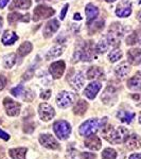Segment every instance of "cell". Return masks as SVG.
Segmentation results:
<instances>
[{
    "label": "cell",
    "mask_w": 141,
    "mask_h": 159,
    "mask_svg": "<svg viewBox=\"0 0 141 159\" xmlns=\"http://www.w3.org/2000/svg\"><path fill=\"white\" fill-rule=\"evenodd\" d=\"M127 61L130 65L137 66L141 64V49L140 48H132L127 51Z\"/></svg>",
    "instance_id": "cell-18"
},
{
    "label": "cell",
    "mask_w": 141,
    "mask_h": 159,
    "mask_svg": "<svg viewBox=\"0 0 141 159\" xmlns=\"http://www.w3.org/2000/svg\"><path fill=\"white\" fill-rule=\"evenodd\" d=\"M73 19L74 20H82V16L80 13H75V14L73 15Z\"/></svg>",
    "instance_id": "cell-48"
},
{
    "label": "cell",
    "mask_w": 141,
    "mask_h": 159,
    "mask_svg": "<svg viewBox=\"0 0 141 159\" xmlns=\"http://www.w3.org/2000/svg\"><path fill=\"white\" fill-rule=\"evenodd\" d=\"M114 1H116V0H106V2H108V3H111Z\"/></svg>",
    "instance_id": "cell-52"
},
{
    "label": "cell",
    "mask_w": 141,
    "mask_h": 159,
    "mask_svg": "<svg viewBox=\"0 0 141 159\" xmlns=\"http://www.w3.org/2000/svg\"><path fill=\"white\" fill-rule=\"evenodd\" d=\"M138 121H139V123L141 124V111H140V114H139V118H138Z\"/></svg>",
    "instance_id": "cell-51"
},
{
    "label": "cell",
    "mask_w": 141,
    "mask_h": 159,
    "mask_svg": "<svg viewBox=\"0 0 141 159\" xmlns=\"http://www.w3.org/2000/svg\"><path fill=\"white\" fill-rule=\"evenodd\" d=\"M7 80L4 75H0V91L3 90L7 86Z\"/></svg>",
    "instance_id": "cell-43"
},
{
    "label": "cell",
    "mask_w": 141,
    "mask_h": 159,
    "mask_svg": "<svg viewBox=\"0 0 141 159\" xmlns=\"http://www.w3.org/2000/svg\"><path fill=\"white\" fill-rule=\"evenodd\" d=\"M137 43V39H136V34L135 32H133L132 34H130L129 36L126 37V45L129 46H134Z\"/></svg>",
    "instance_id": "cell-41"
},
{
    "label": "cell",
    "mask_w": 141,
    "mask_h": 159,
    "mask_svg": "<svg viewBox=\"0 0 141 159\" xmlns=\"http://www.w3.org/2000/svg\"><path fill=\"white\" fill-rule=\"evenodd\" d=\"M17 61V55L15 53H10L4 56L3 58V66L7 69H11L12 67H14V65L16 64Z\"/></svg>",
    "instance_id": "cell-34"
},
{
    "label": "cell",
    "mask_w": 141,
    "mask_h": 159,
    "mask_svg": "<svg viewBox=\"0 0 141 159\" xmlns=\"http://www.w3.org/2000/svg\"><path fill=\"white\" fill-rule=\"evenodd\" d=\"M0 138H1L2 140H4V141H7L10 139V135L7 134V133L4 132V130H2L1 129H0Z\"/></svg>",
    "instance_id": "cell-45"
},
{
    "label": "cell",
    "mask_w": 141,
    "mask_h": 159,
    "mask_svg": "<svg viewBox=\"0 0 141 159\" xmlns=\"http://www.w3.org/2000/svg\"><path fill=\"white\" fill-rule=\"evenodd\" d=\"M27 151V148H14L9 151V155L13 159H25Z\"/></svg>",
    "instance_id": "cell-30"
},
{
    "label": "cell",
    "mask_w": 141,
    "mask_h": 159,
    "mask_svg": "<svg viewBox=\"0 0 141 159\" xmlns=\"http://www.w3.org/2000/svg\"><path fill=\"white\" fill-rule=\"evenodd\" d=\"M64 49H65V47L64 46H55V47H52L51 49H49L47 53H46V58L47 60H54V58H57L58 56H61L63 54L64 52Z\"/></svg>",
    "instance_id": "cell-29"
},
{
    "label": "cell",
    "mask_w": 141,
    "mask_h": 159,
    "mask_svg": "<svg viewBox=\"0 0 141 159\" xmlns=\"http://www.w3.org/2000/svg\"><path fill=\"white\" fill-rule=\"evenodd\" d=\"M138 3H139V4H141V0H139V1H138Z\"/></svg>",
    "instance_id": "cell-54"
},
{
    "label": "cell",
    "mask_w": 141,
    "mask_h": 159,
    "mask_svg": "<svg viewBox=\"0 0 141 159\" xmlns=\"http://www.w3.org/2000/svg\"><path fill=\"white\" fill-rule=\"evenodd\" d=\"M68 7H69V4L66 3L65 6L63 7V9H61V15H60V19L61 20H64L66 17V14H67L68 12Z\"/></svg>",
    "instance_id": "cell-42"
},
{
    "label": "cell",
    "mask_w": 141,
    "mask_h": 159,
    "mask_svg": "<svg viewBox=\"0 0 141 159\" xmlns=\"http://www.w3.org/2000/svg\"><path fill=\"white\" fill-rule=\"evenodd\" d=\"M99 9L96 6H93L92 3H88L85 7V14L87 18V25H90L94 19L98 17L99 15Z\"/></svg>",
    "instance_id": "cell-22"
},
{
    "label": "cell",
    "mask_w": 141,
    "mask_h": 159,
    "mask_svg": "<svg viewBox=\"0 0 141 159\" xmlns=\"http://www.w3.org/2000/svg\"><path fill=\"white\" fill-rule=\"evenodd\" d=\"M137 19H138V21H139L140 24H141V11L137 14Z\"/></svg>",
    "instance_id": "cell-49"
},
{
    "label": "cell",
    "mask_w": 141,
    "mask_h": 159,
    "mask_svg": "<svg viewBox=\"0 0 141 159\" xmlns=\"http://www.w3.org/2000/svg\"><path fill=\"white\" fill-rule=\"evenodd\" d=\"M136 115L134 112H130V111H126V110H119L117 114V117L118 119L120 120L121 122L123 123H127V124H130V123H132V121L134 120Z\"/></svg>",
    "instance_id": "cell-31"
},
{
    "label": "cell",
    "mask_w": 141,
    "mask_h": 159,
    "mask_svg": "<svg viewBox=\"0 0 141 159\" xmlns=\"http://www.w3.org/2000/svg\"><path fill=\"white\" fill-rule=\"evenodd\" d=\"M68 83L70 84V86L72 87L74 90L79 91L85 85V78H84V74L81 71H75L73 72L72 75H69L67 79Z\"/></svg>",
    "instance_id": "cell-10"
},
{
    "label": "cell",
    "mask_w": 141,
    "mask_h": 159,
    "mask_svg": "<svg viewBox=\"0 0 141 159\" xmlns=\"http://www.w3.org/2000/svg\"><path fill=\"white\" fill-rule=\"evenodd\" d=\"M36 65H37V61L33 66L29 67V69H28V70L24 73V76H22V80H24V81H29V80L32 78L33 73H34V70H35V67H36Z\"/></svg>",
    "instance_id": "cell-38"
},
{
    "label": "cell",
    "mask_w": 141,
    "mask_h": 159,
    "mask_svg": "<svg viewBox=\"0 0 141 159\" xmlns=\"http://www.w3.org/2000/svg\"><path fill=\"white\" fill-rule=\"evenodd\" d=\"M66 157H67V159H94L96 158V155L92 153L79 152L75 148H69Z\"/></svg>",
    "instance_id": "cell-17"
},
{
    "label": "cell",
    "mask_w": 141,
    "mask_h": 159,
    "mask_svg": "<svg viewBox=\"0 0 141 159\" xmlns=\"http://www.w3.org/2000/svg\"><path fill=\"white\" fill-rule=\"evenodd\" d=\"M34 98H35V94H34V92H33L32 90L27 89V90L24 91V99L25 100V101L30 102V101H32Z\"/></svg>",
    "instance_id": "cell-40"
},
{
    "label": "cell",
    "mask_w": 141,
    "mask_h": 159,
    "mask_svg": "<svg viewBox=\"0 0 141 159\" xmlns=\"http://www.w3.org/2000/svg\"><path fill=\"white\" fill-rule=\"evenodd\" d=\"M102 87V84L98 81H92L91 83H89L87 87L84 90V94L88 98L89 100H93L97 97V94L99 93L100 89Z\"/></svg>",
    "instance_id": "cell-16"
},
{
    "label": "cell",
    "mask_w": 141,
    "mask_h": 159,
    "mask_svg": "<svg viewBox=\"0 0 141 159\" xmlns=\"http://www.w3.org/2000/svg\"><path fill=\"white\" fill-rule=\"evenodd\" d=\"M118 99V87L116 84H108L101 96V100L106 105H114Z\"/></svg>",
    "instance_id": "cell-6"
},
{
    "label": "cell",
    "mask_w": 141,
    "mask_h": 159,
    "mask_svg": "<svg viewBox=\"0 0 141 159\" xmlns=\"http://www.w3.org/2000/svg\"><path fill=\"white\" fill-rule=\"evenodd\" d=\"M104 28V20L103 19H99L97 20V21L92 22L91 25H89V34H94V33L97 32H100V31H102Z\"/></svg>",
    "instance_id": "cell-35"
},
{
    "label": "cell",
    "mask_w": 141,
    "mask_h": 159,
    "mask_svg": "<svg viewBox=\"0 0 141 159\" xmlns=\"http://www.w3.org/2000/svg\"><path fill=\"white\" fill-rule=\"evenodd\" d=\"M32 49H33V45L30 42L22 43L21 45L19 46L18 49H17V53H16L17 58L20 61L22 57H25V56H27L28 54H29L31 51H32Z\"/></svg>",
    "instance_id": "cell-27"
},
{
    "label": "cell",
    "mask_w": 141,
    "mask_h": 159,
    "mask_svg": "<svg viewBox=\"0 0 141 159\" xmlns=\"http://www.w3.org/2000/svg\"><path fill=\"white\" fill-rule=\"evenodd\" d=\"M107 123V118L104 117L102 119L99 118H93V119H88L84 123H82L79 127V133L83 137H89V136L96 135L99 130H102Z\"/></svg>",
    "instance_id": "cell-2"
},
{
    "label": "cell",
    "mask_w": 141,
    "mask_h": 159,
    "mask_svg": "<svg viewBox=\"0 0 141 159\" xmlns=\"http://www.w3.org/2000/svg\"><path fill=\"white\" fill-rule=\"evenodd\" d=\"M87 79L89 80H104L105 74L102 68L98 67V66H92L88 69L86 73Z\"/></svg>",
    "instance_id": "cell-24"
},
{
    "label": "cell",
    "mask_w": 141,
    "mask_h": 159,
    "mask_svg": "<svg viewBox=\"0 0 141 159\" xmlns=\"http://www.w3.org/2000/svg\"><path fill=\"white\" fill-rule=\"evenodd\" d=\"M85 147L87 148H89V150H91V151H99L102 147L101 139H100L98 136H96V135L86 137Z\"/></svg>",
    "instance_id": "cell-21"
},
{
    "label": "cell",
    "mask_w": 141,
    "mask_h": 159,
    "mask_svg": "<svg viewBox=\"0 0 141 159\" xmlns=\"http://www.w3.org/2000/svg\"><path fill=\"white\" fill-rule=\"evenodd\" d=\"M117 152L111 148H106L102 152V159H116Z\"/></svg>",
    "instance_id": "cell-37"
},
{
    "label": "cell",
    "mask_w": 141,
    "mask_h": 159,
    "mask_svg": "<svg viewBox=\"0 0 141 159\" xmlns=\"http://www.w3.org/2000/svg\"><path fill=\"white\" fill-rule=\"evenodd\" d=\"M132 14V3L129 0H123V1L119 2V4L116 7V15L118 17L121 18H125L129 17Z\"/></svg>",
    "instance_id": "cell-14"
},
{
    "label": "cell",
    "mask_w": 141,
    "mask_h": 159,
    "mask_svg": "<svg viewBox=\"0 0 141 159\" xmlns=\"http://www.w3.org/2000/svg\"><path fill=\"white\" fill-rule=\"evenodd\" d=\"M38 115L43 122H48L52 120L55 116L54 108L48 103H42L38 105Z\"/></svg>",
    "instance_id": "cell-11"
},
{
    "label": "cell",
    "mask_w": 141,
    "mask_h": 159,
    "mask_svg": "<svg viewBox=\"0 0 141 159\" xmlns=\"http://www.w3.org/2000/svg\"><path fill=\"white\" fill-rule=\"evenodd\" d=\"M50 97H51L50 89L43 90V91H42V93H40V99H43V100H48V99H50Z\"/></svg>",
    "instance_id": "cell-44"
},
{
    "label": "cell",
    "mask_w": 141,
    "mask_h": 159,
    "mask_svg": "<svg viewBox=\"0 0 141 159\" xmlns=\"http://www.w3.org/2000/svg\"><path fill=\"white\" fill-rule=\"evenodd\" d=\"M16 40H18V35L16 34L13 31H4L3 35L1 37V43H3L4 46H11L13 45Z\"/></svg>",
    "instance_id": "cell-25"
},
{
    "label": "cell",
    "mask_w": 141,
    "mask_h": 159,
    "mask_svg": "<svg viewBox=\"0 0 141 159\" xmlns=\"http://www.w3.org/2000/svg\"><path fill=\"white\" fill-rule=\"evenodd\" d=\"M102 135L103 137L111 144H120V143L125 142L126 138L129 137V130L124 126H106L102 129Z\"/></svg>",
    "instance_id": "cell-1"
},
{
    "label": "cell",
    "mask_w": 141,
    "mask_h": 159,
    "mask_svg": "<svg viewBox=\"0 0 141 159\" xmlns=\"http://www.w3.org/2000/svg\"><path fill=\"white\" fill-rule=\"evenodd\" d=\"M31 20L30 18V14H25L22 15L20 13H11V14L7 15V22L10 24V25H14L17 22L21 21V22H29Z\"/></svg>",
    "instance_id": "cell-19"
},
{
    "label": "cell",
    "mask_w": 141,
    "mask_h": 159,
    "mask_svg": "<svg viewBox=\"0 0 141 159\" xmlns=\"http://www.w3.org/2000/svg\"><path fill=\"white\" fill-rule=\"evenodd\" d=\"M39 143L43 148H48V150H57L60 148L57 140L55 139L51 134H42L39 136Z\"/></svg>",
    "instance_id": "cell-12"
},
{
    "label": "cell",
    "mask_w": 141,
    "mask_h": 159,
    "mask_svg": "<svg viewBox=\"0 0 141 159\" xmlns=\"http://www.w3.org/2000/svg\"><path fill=\"white\" fill-rule=\"evenodd\" d=\"M10 0H0V9H3L4 7L9 3Z\"/></svg>",
    "instance_id": "cell-47"
},
{
    "label": "cell",
    "mask_w": 141,
    "mask_h": 159,
    "mask_svg": "<svg viewBox=\"0 0 141 159\" xmlns=\"http://www.w3.org/2000/svg\"><path fill=\"white\" fill-rule=\"evenodd\" d=\"M76 94L70 91H61L56 97V104L60 108H67L74 103Z\"/></svg>",
    "instance_id": "cell-7"
},
{
    "label": "cell",
    "mask_w": 141,
    "mask_h": 159,
    "mask_svg": "<svg viewBox=\"0 0 141 159\" xmlns=\"http://www.w3.org/2000/svg\"><path fill=\"white\" fill-rule=\"evenodd\" d=\"M55 14V10L51 7L47 6H37L33 11V21H39V20L49 18Z\"/></svg>",
    "instance_id": "cell-8"
},
{
    "label": "cell",
    "mask_w": 141,
    "mask_h": 159,
    "mask_svg": "<svg viewBox=\"0 0 141 159\" xmlns=\"http://www.w3.org/2000/svg\"><path fill=\"white\" fill-rule=\"evenodd\" d=\"M123 56V53L122 51L120 49H114L111 51V53L108 54V61L111 63H116L119 60H121Z\"/></svg>",
    "instance_id": "cell-36"
},
{
    "label": "cell",
    "mask_w": 141,
    "mask_h": 159,
    "mask_svg": "<svg viewBox=\"0 0 141 159\" xmlns=\"http://www.w3.org/2000/svg\"><path fill=\"white\" fill-rule=\"evenodd\" d=\"M3 106L6 108V112L7 116L10 117H16L20 114V109H21V106L18 102L14 101L11 98L7 97L3 100Z\"/></svg>",
    "instance_id": "cell-9"
},
{
    "label": "cell",
    "mask_w": 141,
    "mask_h": 159,
    "mask_svg": "<svg viewBox=\"0 0 141 159\" xmlns=\"http://www.w3.org/2000/svg\"><path fill=\"white\" fill-rule=\"evenodd\" d=\"M111 47V43H109L108 39H107V37H106V35H105V36H103L101 39H100L98 45L96 46V51L98 53H104V52H106V51L108 50Z\"/></svg>",
    "instance_id": "cell-33"
},
{
    "label": "cell",
    "mask_w": 141,
    "mask_h": 159,
    "mask_svg": "<svg viewBox=\"0 0 141 159\" xmlns=\"http://www.w3.org/2000/svg\"><path fill=\"white\" fill-rule=\"evenodd\" d=\"M96 47L92 42H82L76 45L75 51H74V60L73 61H92L96 53Z\"/></svg>",
    "instance_id": "cell-3"
},
{
    "label": "cell",
    "mask_w": 141,
    "mask_h": 159,
    "mask_svg": "<svg viewBox=\"0 0 141 159\" xmlns=\"http://www.w3.org/2000/svg\"><path fill=\"white\" fill-rule=\"evenodd\" d=\"M2 25H3V19H2V17L0 16V30H1Z\"/></svg>",
    "instance_id": "cell-50"
},
{
    "label": "cell",
    "mask_w": 141,
    "mask_h": 159,
    "mask_svg": "<svg viewBox=\"0 0 141 159\" xmlns=\"http://www.w3.org/2000/svg\"><path fill=\"white\" fill-rule=\"evenodd\" d=\"M24 91H25V88H24V86H22L21 84L11 89V93L14 97H16V98H18V97L21 96V94L24 93Z\"/></svg>",
    "instance_id": "cell-39"
},
{
    "label": "cell",
    "mask_w": 141,
    "mask_h": 159,
    "mask_svg": "<svg viewBox=\"0 0 141 159\" xmlns=\"http://www.w3.org/2000/svg\"><path fill=\"white\" fill-rule=\"evenodd\" d=\"M125 147L130 151L138 150L141 148V138L137 134H132L129 135V137L125 140Z\"/></svg>",
    "instance_id": "cell-20"
},
{
    "label": "cell",
    "mask_w": 141,
    "mask_h": 159,
    "mask_svg": "<svg viewBox=\"0 0 141 159\" xmlns=\"http://www.w3.org/2000/svg\"><path fill=\"white\" fill-rule=\"evenodd\" d=\"M130 63H126V61H123V63H121L120 65H118L115 68V74L119 79H124L130 73Z\"/></svg>",
    "instance_id": "cell-26"
},
{
    "label": "cell",
    "mask_w": 141,
    "mask_h": 159,
    "mask_svg": "<svg viewBox=\"0 0 141 159\" xmlns=\"http://www.w3.org/2000/svg\"><path fill=\"white\" fill-rule=\"evenodd\" d=\"M32 6V1L31 0H13L11 6H10V10L17 9V10H28Z\"/></svg>",
    "instance_id": "cell-28"
},
{
    "label": "cell",
    "mask_w": 141,
    "mask_h": 159,
    "mask_svg": "<svg viewBox=\"0 0 141 159\" xmlns=\"http://www.w3.org/2000/svg\"><path fill=\"white\" fill-rule=\"evenodd\" d=\"M127 87L133 91H141V71H138L127 81Z\"/></svg>",
    "instance_id": "cell-23"
},
{
    "label": "cell",
    "mask_w": 141,
    "mask_h": 159,
    "mask_svg": "<svg viewBox=\"0 0 141 159\" xmlns=\"http://www.w3.org/2000/svg\"><path fill=\"white\" fill-rule=\"evenodd\" d=\"M36 2H40V1H50V0H35Z\"/></svg>",
    "instance_id": "cell-53"
},
{
    "label": "cell",
    "mask_w": 141,
    "mask_h": 159,
    "mask_svg": "<svg viewBox=\"0 0 141 159\" xmlns=\"http://www.w3.org/2000/svg\"><path fill=\"white\" fill-rule=\"evenodd\" d=\"M87 108H88V103L84 100H80L75 103L73 107V112L78 116H83L86 112Z\"/></svg>",
    "instance_id": "cell-32"
},
{
    "label": "cell",
    "mask_w": 141,
    "mask_h": 159,
    "mask_svg": "<svg viewBox=\"0 0 141 159\" xmlns=\"http://www.w3.org/2000/svg\"><path fill=\"white\" fill-rule=\"evenodd\" d=\"M53 130L58 139L66 140L71 134V125L65 120H58L53 124Z\"/></svg>",
    "instance_id": "cell-5"
},
{
    "label": "cell",
    "mask_w": 141,
    "mask_h": 159,
    "mask_svg": "<svg viewBox=\"0 0 141 159\" xmlns=\"http://www.w3.org/2000/svg\"><path fill=\"white\" fill-rule=\"evenodd\" d=\"M60 22L57 19H51L47 24L45 25V28L43 30V35L45 38H50L57 32V30L60 29Z\"/></svg>",
    "instance_id": "cell-15"
},
{
    "label": "cell",
    "mask_w": 141,
    "mask_h": 159,
    "mask_svg": "<svg viewBox=\"0 0 141 159\" xmlns=\"http://www.w3.org/2000/svg\"><path fill=\"white\" fill-rule=\"evenodd\" d=\"M129 159H141V153L139 154H132L130 156Z\"/></svg>",
    "instance_id": "cell-46"
},
{
    "label": "cell",
    "mask_w": 141,
    "mask_h": 159,
    "mask_svg": "<svg viewBox=\"0 0 141 159\" xmlns=\"http://www.w3.org/2000/svg\"><path fill=\"white\" fill-rule=\"evenodd\" d=\"M123 35H124V28H123V25L121 24H119V22H114L109 27L106 37L111 47L116 48L119 46Z\"/></svg>",
    "instance_id": "cell-4"
},
{
    "label": "cell",
    "mask_w": 141,
    "mask_h": 159,
    "mask_svg": "<svg viewBox=\"0 0 141 159\" xmlns=\"http://www.w3.org/2000/svg\"><path fill=\"white\" fill-rule=\"evenodd\" d=\"M65 68H66L65 61H54V63H52L50 65L49 72H50L51 75H52L53 79L57 80V79H61V76H63L64 72H65Z\"/></svg>",
    "instance_id": "cell-13"
}]
</instances>
